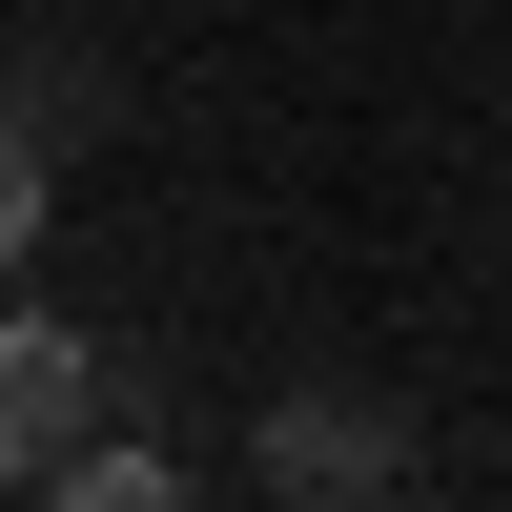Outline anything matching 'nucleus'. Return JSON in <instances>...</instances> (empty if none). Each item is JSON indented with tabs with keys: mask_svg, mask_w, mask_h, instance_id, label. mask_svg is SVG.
Segmentation results:
<instances>
[{
	"mask_svg": "<svg viewBox=\"0 0 512 512\" xmlns=\"http://www.w3.org/2000/svg\"><path fill=\"white\" fill-rule=\"evenodd\" d=\"M103 410H123V369L62 308H0V492H41L62 451H103Z\"/></svg>",
	"mask_w": 512,
	"mask_h": 512,
	"instance_id": "obj_2",
	"label": "nucleus"
},
{
	"mask_svg": "<svg viewBox=\"0 0 512 512\" xmlns=\"http://www.w3.org/2000/svg\"><path fill=\"white\" fill-rule=\"evenodd\" d=\"M410 472H431L410 390L308 369V390H267V410H246V492H267V512H410Z\"/></svg>",
	"mask_w": 512,
	"mask_h": 512,
	"instance_id": "obj_1",
	"label": "nucleus"
},
{
	"mask_svg": "<svg viewBox=\"0 0 512 512\" xmlns=\"http://www.w3.org/2000/svg\"><path fill=\"white\" fill-rule=\"evenodd\" d=\"M103 103H123L103 62H41V82H21V123H41V144H103Z\"/></svg>",
	"mask_w": 512,
	"mask_h": 512,
	"instance_id": "obj_5",
	"label": "nucleus"
},
{
	"mask_svg": "<svg viewBox=\"0 0 512 512\" xmlns=\"http://www.w3.org/2000/svg\"><path fill=\"white\" fill-rule=\"evenodd\" d=\"M41 512H205V492L164 472V451H123V431H103V451H62V472H41Z\"/></svg>",
	"mask_w": 512,
	"mask_h": 512,
	"instance_id": "obj_3",
	"label": "nucleus"
},
{
	"mask_svg": "<svg viewBox=\"0 0 512 512\" xmlns=\"http://www.w3.org/2000/svg\"><path fill=\"white\" fill-rule=\"evenodd\" d=\"M41 205H62V144H41V123H21V82H0V267L41 246Z\"/></svg>",
	"mask_w": 512,
	"mask_h": 512,
	"instance_id": "obj_4",
	"label": "nucleus"
}]
</instances>
